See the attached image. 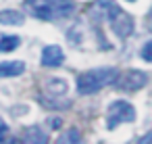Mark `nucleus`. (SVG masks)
<instances>
[{"label": "nucleus", "instance_id": "1", "mask_svg": "<svg viewBox=\"0 0 152 144\" xmlns=\"http://www.w3.org/2000/svg\"><path fill=\"white\" fill-rule=\"evenodd\" d=\"M90 17L94 21H106L119 38H127L133 32V19L127 15L115 0H96L90 9Z\"/></svg>", "mask_w": 152, "mask_h": 144}, {"label": "nucleus", "instance_id": "2", "mask_svg": "<svg viewBox=\"0 0 152 144\" xmlns=\"http://www.w3.org/2000/svg\"><path fill=\"white\" fill-rule=\"evenodd\" d=\"M25 9L42 21H56L69 17L75 11V4L73 0H25Z\"/></svg>", "mask_w": 152, "mask_h": 144}, {"label": "nucleus", "instance_id": "3", "mask_svg": "<svg viewBox=\"0 0 152 144\" xmlns=\"http://www.w3.org/2000/svg\"><path fill=\"white\" fill-rule=\"evenodd\" d=\"M117 69H110V67H102V69H90L86 73H81L77 77V92L79 94H94L98 90H102L104 86L108 84H115L117 79Z\"/></svg>", "mask_w": 152, "mask_h": 144}, {"label": "nucleus", "instance_id": "4", "mask_svg": "<svg viewBox=\"0 0 152 144\" xmlns=\"http://www.w3.org/2000/svg\"><path fill=\"white\" fill-rule=\"evenodd\" d=\"M133 119H135V109H133L127 100H115V102L108 107L106 127H108V129H115L117 125L127 123V121H133Z\"/></svg>", "mask_w": 152, "mask_h": 144}, {"label": "nucleus", "instance_id": "5", "mask_svg": "<svg viewBox=\"0 0 152 144\" xmlns=\"http://www.w3.org/2000/svg\"><path fill=\"white\" fill-rule=\"evenodd\" d=\"M115 82H117V88H119V90L135 92V90H140V88H144V86H146L148 75H146L144 71H137V69H127V71L119 73Z\"/></svg>", "mask_w": 152, "mask_h": 144}, {"label": "nucleus", "instance_id": "6", "mask_svg": "<svg viewBox=\"0 0 152 144\" xmlns=\"http://www.w3.org/2000/svg\"><path fill=\"white\" fill-rule=\"evenodd\" d=\"M65 61V52L61 50V46H46L42 50V65L44 67H58Z\"/></svg>", "mask_w": 152, "mask_h": 144}, {"label": "nucleus", "instance_id": "7", "mask_svg": "<svg viewBox=\"0 0 152 144\" xmlns=\"http://www.w3.org/2000/svg\"><path fill=\"white\" fill-rule=\"evenodd\" d=\"M25 71V63L21 61H4L0 63V77H15Z\"/></svg>", "mask_w": 152, "mask_h": 144}, {"label": "nucleus", "instance_id": "8", "mask_svg": "<svg viewBox=\"0 0 152 144\" xmlns=\"http://www.w3.org/2000/svg\"><path fill=\"white\" fill-rule=\"evenodd\" d=\"M23 21H25V17L15 9L0 11V23L2 25H23Z\"/></svg>", "mask_w": 152, "mask_h": 144}, {"label": "nucleus", "instance_id": "9", "mask_svg": "<svg viewBox=\"0 0 152 144\" xmlns=\"http://www.w3.org/2000/svg\"><path fill=\"white\" fill-rule=\"evenodd\" d=\"M46 90H48V94H65L67 92V82L58 79V77H52V79H48Z\"/></svg>", "mask_w": 152, "mask_h": 144}, {"label": "nucleus", "instance_id": "10", "mask_svg": "<svg viewBox=\"0 0 152 144\" xmlns=\"http://www.w3.org/2000/svg\"><path fill=\"white\" fill-rule=\"evenodd\" d=\"M23 140L25 142H48V136L44 132H40V127H27Z\"/></svg>", "mask_w": 152, "mask_h": 144}, {"label": "nucleus", "instance_id": "11", "mask_svg": "<svg viewBox=\"0 0 152 144\" xmlns=\"http://www.w3.org/2000/svg\"><path fill=\"white\" fill-rule=\"evenodd\" d=\"M19 44H21V40L17 36H2L0 38V52H13Z\"/></svg>", "mask_w": 152, "mask_h": 144}, {"label": "nucleus", "instance_id": "12", "mask_svg": "<svg viewBox=\"0 0 152 144\" xmlns=\"http://www.w3.org/2000/svg\"><path fill=\"white\" fill-rule=\"evenodd\" d=\"M58 142L61 144H65V142H81V134H79V129H69L67 134H63L61 138H58Z\"/></svg>", "mask_w": 152, "mask_h": 144}, {"label": "nucleus", "instance_id": "13", "mask_svg": "<svg viewBox=\"0 0 152 144\" xmlns=\"http://www.w3.org/2000/svg\"><path fill=\"white\" fill-rule=\"evenodd\" d=\"M140 54H142V59H144V61L152 63V40H150V42H146V44L142 46V52H140Z\"/></svg>", "mask_w": 152, "mask_h": 144}, {"label": "nucleus", "instance_id": "14", "mask_svg": "<svg viewBox=\"0 0 152 144\" xmlns=\"http://www.w3.org/2000/svg\"><path fill=\"white\" fill-rule=\"evenodd\" d=\"M7 132H9V127H7V123L0 119V142H2L4 138H7Z\"/></svg>", "mask_w": 152, "mask_h": 144}, {"label": "nucleus", "instance_id": "15", "mask_svg": "<svg viewBox=\"0 0 152 144\" xmlns=\"http://www.w3.org/2000/svg\"><path fill=\"white\" fill-rule=\"evenodd\" d=\"M140 142H152V136H146V138H142Z\"/></svg>", "mask_w": 152, "mask_h": 144}, {"label": "nucleus", "instance_id": "16", "mask_svg": "<svg viewBox=\"0 0 152 144\" xmlns=\"http://www.w3.org/2000/svg\"><path fill=\"white\" fill-rule=\"evenodd\" d=\"M129 2H133V0H129Z\"/></svg>", "mask_w": 152, "mask_h": 144}]
</instances>
